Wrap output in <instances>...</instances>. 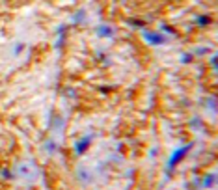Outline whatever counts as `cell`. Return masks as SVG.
<instances>
[{
  "label": "cell",
  "mask_w": 218,
  "mask_h": 190,
  "mask_svg": "<svg viewBox=\"0 0 218 190\" xmlns=\"http://www.w3.org/2000/svg\"><path fill=\"white\" fill-rule=\"evenodd\" d=\"M188 147H190V145H188ZM188 147H183L181 151H175V153H173V157L170 158V168H173V166L177 164V160H181V158H183V155L188 151Z\"/></svg>",
  "instance_id": "obj_2"
},
{
  "label": "cell",
  "mask_w": 218,
  "mask_h": 190,
  "mask_svg": "<svg viewBox=\"0 0 218 190\" xmlns=\"http://www.w3.org/2000/svg\"><path fill=\"white\" fill-rule=\"evenodd\" d=\"M88 144H90V138H84L82 142H78L77 144V153H84V149H86Z\"/></svg>",
  "instance_id": "obj_3"
},
{
  "label": "cell",
  "mask_w": 218,
  "mask_h": 190,
  "mask_svg": "<svg viewBox=\"0 0 218 190\" xmlns=\"http://www.w3.org/2000/svg\"><path fill=\"white\" fill-rule=\"evenodd\" d=\"M144 37L147 39V41H151L153 45H160L162 41H166V39H164L162 36H157V34H153V32H145V34H144Z\"/></svg>",
  "instance_id": "obj_1"
},
{
  "label": "cell",
  "mask_w": 218,
  "mask_h": 190,
  "mask_svg": "<svg viewBox=\"0 0 218 190\" xmlns=\"http://www.w3.org/2000/svg\"><path fill=\"white\" fill-rule=\"evenodd\" d=\"M209 21H211L209 17H199V19H198V22H199V24H207Z\"/></svg>",
  "instance_id": "obj_4"
}]
</instances>
